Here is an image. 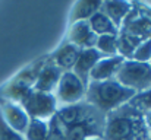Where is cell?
Masks as SVG:
<instances>
[{
  "label": "cell",
  "instance_id": "obj_17",
  "mask_svg": "<svg viewBox=\"0 0 151 140\" xmlns=\"http://www.w3.org/2000/svg\"><path fill=\"white\" fill-rule=\"evenodd\" d=\"M49 136V121L29 118L28 127L24 133L25 140H47Z\"/></svg>",
  "mask_w": 151,
  "mask_h": 140
},
{
  "label": "cell",
  "instance_id": "obj_6",
  "mask_svg": "<svg viewBox=\"0 0 151 140\" xmlns=\"http://www.w3.org/2000/svg\"><path fill=\"white\" fill-rule=\"evenodd\" d=\"M106 114L99 111L97 108H94L93 105H90L85 101L72 104V105H63L59 107L54 117L57 118V121L60 123V126L66 130L75 124L84 123L87 120H93V118H99L104 117Z\"/></svg>",
  "mask_w": 151,
  "mask_h": 140
},
{
  "label": "cell",
  "instance_id": "obj_11",
  "mask_svg": "<svg viewBox=\"0 0 151 140\" xmlns=\"http://www.w3.org/2000/svg\"><path fill=\"white\" fill-rule=\"evenodd\" d=\"M63 70L60 67H57L47 55V60L44 63V66L41 67L40 73H38V77L35 80V85H34V89L35 91H40V92H46V93H54L56 91V86L60 80V76H62Z\"/></svg>",
  "mask_w": 151,
  "mask_h": 140
},
{
  "label": "cell",
  "instance_id": "obj_13",
  "mask_svg": "<svg viewBox=\"0 0 151 140\" xmlns=\"http://www.w3.org/2000/svg\"><path fill=\"white\" fill-rule=\"evenodd\" d=\"M125 61V58L119 54L111 55V57H103L100 61H97V64L93 67L91 73H90V80H107V79H113L116 72L119 70L120 64Z\"/></svg>",
  "mask_w": 151,
  "mask_h": 140
},
{
  "label": "cell",
  "instance_id": "obj_10",
  "mask_svg": "<svg viewBox=\"0 0 151 140\" xmlns=\"http://www.w3.org/2000/svg\"><path fill=\"white\" fill-rule=\"evenodd\" d=\"M103 55L99 50L96 48H85V50H79L78 58L75 61V66L72 69L73 75L78 76L81 79V82L87 86L90 82V73L93 70V67L97 64V61H100Z\"/></svg>",
  "mask_w": 151,
  "mask_h": 140
},
{
  "label": "cell",
  "instance_id": "obj_20",
  "mask_svg": "<svg viewBox=\"0 0 151 140\" xmlns=\"http://www.w3.org/2000/svg\"><path fill=\"white\" fill-rule=\"evenodd\" d=\"M131 60L135 61H141V63H150L151 60V38L142 41L139 45L135 48Z\"/></svg>",
  "mask_w": 151,
  "mask_h": 140
},
{
  "label": "cell",
  "instance_id": "obj_19",
  "mask_svg": "<svg viewBox=\"0 0 151 140\" xmlns=\"http://www.w3.org/2000/svg\"><path fill=\"white\" fill-rule=\"evenodd\" d=\"M129 105H132L134 108L139 109L141 112H148L151 111V88L144 91V92H138L134 95V98L128 102Z\"/></svg>",
  "mask_w": 151,
  "mask_h": 140
},
{
  "label": "cell",
  "instance_id": "obj_2",
  "mask_svg": "<svg viewBox=\"0 0 151 140\" xmlns=\"http://www.w3.org/2000/svg\"><path fill=\"white\" fill-rule=\"evenodd\" d=\"M135 92L122 86L114 77L107 80H90L85 91V102L97 108L99 111L107 114L123 104H128Z\"/></svg>",
  "mask_w": 151,
  "mask_h": 140
},
{
  "label": "cell",
  "instance_id": "obj_7",
  "mask_svg": "<svg viewBox=\"0 0 151 140\" xmlns=\"http://www.w3.org/2000/svg\"><path fill=\"white\" fill-rule=\"evenodd\" d=\"M85 91L87 86L81 82L78 76L73 75V72H63L53 95L59 107H63V105H72L84 101Z\"/></svg>",
  "mask_w": 151,
  "mask_h": 140
},
{
  "label": "cell",
  "instance_id": "obj_15",
  "mask_svg": "<svg viewBox=\"0 0 151 140\" xmlns=\"http://www.w3.org/2000/svg\"><path fill=\"white\" fill-rule=\"evenodd\" d=\"M101 7V1H76L73 3L69 15V25L79 21H88Z\"/></svg>",
  "mask_w": 151,
  "mask_h": 140
},
{
  "label": "cell",
  "instance_id": "obj_22",
  "mask_svg": "<svg viewBox=\"0 0 151 140\" xmlns=\"http://www.w3.org/2000/svg\"><path fill=\"white\" fill-rule=\"evenodd\" d=\"M0 140H25L24 134L10 129L0 114Z\"/></svg>",
  "mask_w": 151,
  "mask_h": 140
},
{
  "label": "cell",
  "instance_id": "obj_3",
  "mask_svg": "<svg viewBox=\"0 0 151 140\" xmlns=\"http://www.w3.org/2000/svg\"><path fill=\"white\" fill-rule=\"evenodd\" d=\"M46 60H47V55L40 57L34 63H31L29 66L22 69L12 80H9L0 89V99H6V101L21 104V101L34 89L38 73H40L41 67L44 66Z\"/></svg>",
  "mask_w": 151,
  "mask_h": 140
},
{
  "label": "cell",
  "instance_id": "obj_16",
  "mask_svg": "<svg viewBox=\"0 0 151 140\" xmlns=\"http://www.w3.org/2000/svg\"><path fill=\"white\" fill-rule=\"evenodd\" d=\"M88 23L97 37H100V35H117L119 34V29L113 25V22L101 10L96 12L88 19Z\"/></svg>",
  "mask_w": 151,
  "mask_h": 140
},
{
  "label": "cell",
  "instance_id": "obj_23",
  "mask_svg": "<svg viewBox=\"0 0 151 140\" xmlns=\"http://www.w3.org/2000/svg\"><path fill=\"white\" fill-rule=\"evenodd\" d=\"M144 117H145V123H147V127H148V130H150V136H151V111L145 112Z\"/></svg>",
  "mask_w": 151,
  "mask_h": 140
},
{
  "label": "cell",
  "instance_id": "obj_12",
  "mask_svg": "<svg viewBox=\"0 0 151 140\" xmlns=\"http://www.w3.org/2000/svg\"><path fill=\"white\" fill-rule=\"evenodd\" d=\"M78 54H79V48L65 40L51 54H49V58L63 72H72Z\"/></svg>",
  "mask_w": 151,
  "mask_h": 140
},
{
  "label": "cell",
  "instance_id": "obj_4",
  "mask_svg": "<svg viewBox=\"0 0 151 140\" xmlns=\"http://www.w3.org/2000/svg\"><path fill=\"white\" fill-rule=\"evenodd\" d=\"M114 79L125 88L132 89L135 93L144 92L151 88V66L150 63H141L135 60H125L114 75Z\"/></svg>",
  "mask_w": 151,
  "mask_h": 140
},
{
  "label": "cell",
  "instance_id": "obj_25",
  "mask_svg": "<svg viewBox=\"0 0 151 140\" xmlns=\"http://www.w3.org/2000/svg\"><path fill=\"white\" fill-rule=\"evenodd\" d=\"M150 66H151V60H150Z\"/></svg>",
  "mask_w": 151,
  "mask_h": 140
},
{
  "label": "cell",
  "instance_id": "obj_8",
  "mask_svg": "<svg viewBox=\"0 0 151 140\" xmlns=\"http://www.w3.org/2000/svg\"><path fill=\"white\" fill-rule=\"evenodd\" d=\"M0 114L10 129H13L15 131H18L21 134L25 133L28 123H29V117L19 104L6 101V99H0Z\"/></svg>",
  "mask_w": 151,
  "mask_h": 140
},
{
  "label": "cell",
  "instance_id": "obj_1",
  "mask_svg": "<svg viewBox=\"0 0 151 140\" xmlns=\"http://www.w3.org/2000/svg\"><path fill=\"white\" fill-rule=\"evenodd\" d=\"M103 140H151L144 112L129 104L107 112Z\"/></svg>",
  "mask_w": 151,
  "mask_h": 140
},
{
  "label": "cell",
  "instance_id": "obj_14",
  "mask_svg": "<svg viewBox=\"0 0 151 140\" xmlns=\"http://www.w3.org/2000/svg\"><path fill=\"white\" fill-rule=\"evenodd\" d=\"M132 9V1H122V0H116V1H101L100 10L113 22V25L120 29L123 19L128 16V13Z\"/></svg>",
  "mask_w": 151,
  "mask_h": 140
},
{
  "label": "cell",
  "instance_id": "obj_24",
  "mask_svg": "<svg viewBox=\"0 0 151 140\" xmlns=\"http://www.w3.org/2000/svg\"><path fill=\"white\" fill-rule=\"evenodd\" d=\"M87 140H101V139H99V137H91V139H87Z\"/></svg>",
  "mask_w": 151,
  "mask_h": 140
},
{
  "label": "cell",
  "instance_id": "obj_18",
  "mask_svg": "<svg viewBox=\"0 0 151 140\" xmlns=\"http://www.w3.org/2000/svg\"><path fill=\"white\" fill-rule=\"evenodd\" d=\"M96 50H99L103 55L111 57L117 54V35H100L97 37Z\"/></svg>",
  "mask_w": 151,
  "mask_h": 140
},
{
  "label": "cell",
  "instance_id": "obj_9",
  "mask_svg": "<svg viewBox=\"0 0 151 140\" xmlns=\"http://www.w3.org/2000/svg\"><path fill=\"white\" fill-rule=\"evenodd\" d=\"M66 41L78 47L79 50L94 48L97 43V35L91 29L88 21H79V22H73L69 25Z\"/></svg>",
  "mask_w": 151,
  "mask_h": 140
},
{
  "label": "cell",
  "instance_id": "obj_21",
  "mask_svg": "<svg viewBox=\"0 0 151 140\" xmlns=\"http://www.w3.org/2000/svg\"><path fill=\"white\" fill-rule=\"evenodd\" d=\"M47 140H66L65 129L60 126V123L57 121V118L54 115L49 120V136H47Z\"/></svg>",
  "mask_w": 151,
  "mask_h": 140
},
{
  "label": "cell",
  "instance_id": "obj_5",
  "mask_svg": "<svg viewBox=\"0 0 151 140\" xmlns=\"http://www.w3.org/2000/svg\"><path fill=\"white\" fill-rule=\"evenodd\" d=\"M19 105L25 109L29 118H37L44 121H49L59 108V104L53 93L40 92L35 89H32L28 93L21 101Z\"/></svg>",
  "mask_w": 151,
  "mask_h": 140
}]
</instances>
